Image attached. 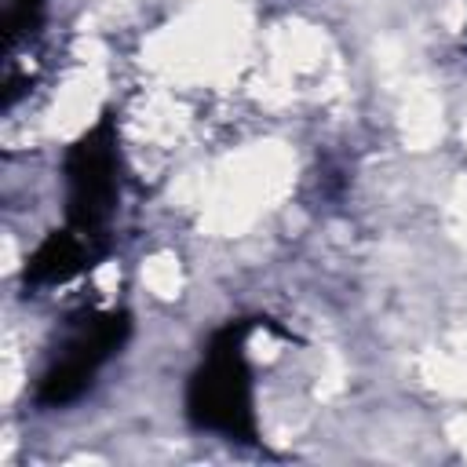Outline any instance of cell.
I'll list each match as a JSON object with an SVG mask.
<instances>
[{"mask_svg":"<svg viewBox=\"0 0 467 467\" xmlns=\"http://www.w3.org/2000/svg\"><path fill=\"white\" fill-rule=\"evenodd\" d=\"M88 266V244H84V234L66 226V230H51L40 248L29 255L26 263V281L29 285H58V281H69L77 277L80 270Z\"/></svg>","mask_w":467,"mask_h":467,"instance_id":"277c9868","label":"cell"},{"mask_svg":"<svg viewBox=\"0 0 467 467\" xmlns=\"http://www.w3.org/2000/svg\"><path fill=\"white\" fill-rule=\"evenodd\" d=\"M248 321L226 325L208 343L204 365L190 376L186 387V416L201 431L226 434L234 441H255V412H252V372L244 361Z\"/></svg>","mask_w":467,"mask_h":467,"instance_id":"6da1fadb","label":"cell"},{"mask_svg":"<svg viewBox=\"0 0 467 467\" xmlns=\"http://www.w3.org/2000/svg\"><path fill=\"white\" fill-rule=\"evenodd\" d=\"M40 7H44V0H11L7 15H4L7 44H15V40H18L26 29H33V26H36V18H40Z\"/></svg>","mask_w":467,"mask_h":467,"instance_id":"5b68a950","label":"cell"},{"mask_svg":"<svg viewBox=\"0 0 467 467\" xmlns=\"http://www.w3.org/2000/svg\"><path fill=\"white\" fill-rule=\"evenodd\" d=\"M117 120L106 109L66 153V219L84 237H99L117 208Z\"/></svg>","mask_w":467,"mask_h":467,"instance_id":"7a4b0ae2","label":"cell"},{"mask_svg":"<svg viewBox=\"0 0 467 467\" xmlns=\"http://www.w3.org/2000/svg\"><path fill=\"white\" fill-rule=\"evenodd\" d=\"M128 332H131V321L124 310H91L80 321H73L62 343V354L40 376L36 401L47 409L77 401L91 387L95 368L128 339Z\"/></svg>","mask_w":467,"mask_h":467,"instance_id":"3957f363","label":"cell"}]
</instances>
